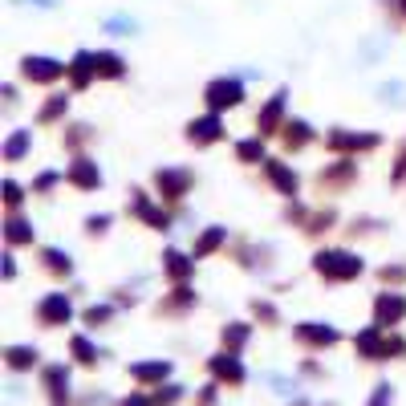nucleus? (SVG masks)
Instances as JSON below:
<instances>
[{"mask_svg": "<svg viewBox=\"0 0 406 406\" xmlns=\"http://www.w3.org/2000/svg\"><path fill=\"white\" fill-rule=\"evenodd\" d=\"M357 268H362V260H354V256H341V252L321 256V273H329V276H354Z\"/></svg>", "mask_w": 406, "mask_h": 406, "instance_id": "f257e3e1", "label": "nucleus"}, {"mask_svg": "<svg viewBox=\"0 0 406 406\" xmlns=\"http://www.w3.org/2000/svg\"><path fill=\"white\" fill-rule=\"evenodd\" d=\"M45 317L49 321H61V317H69V305H65L61 297H53V301L45 305Z\"/></svg>", "mask_w": 406, "mask_h": 406, "instance_id": "f03ea898", "label": "nucleus"}, {"mask_svg": "<svg viewBox=\"0 0 406 406\" xmlns=\"http://www.w3.org/2000/svg\"><path fill=\"white\" fill-rule=\"evenodd\" d=\"M215 370L227 374V378H240V366H236V362H215Z\"/></svg>", "mask_w": 406, "mask_h": 406, "instance_id": "7ed1b4c3", "label": "nucleus"}, {"mask_svg": "<svg viewBox=\"0 0 406 406\" xmlns=\"http://www.w3.org/2000/svg\"><path fill=\"white\" fill-rule=\"evenodd\" d=\"M386 398H390V390H386V386H378V398H374V406H386Z\"/></svg>", "mask_w": 406, "mask_h": 406, "instance_id": "20e7f679", "label": "nucleus"}, {"mask_svg": "<svg viewBox=\"0 0 406 406\" xmlns=\"http://www.w3.org/2000/svg\"><path fill=\"white\" fill-rule=\"evenodd\" d=\"M122 406H146V402H143V398H134V402H122Z\"/></svg>", "mask_w": 406, "mask_h": 406, "instance_id": "39448f33", "label": "nucleus"}]
</instances>
